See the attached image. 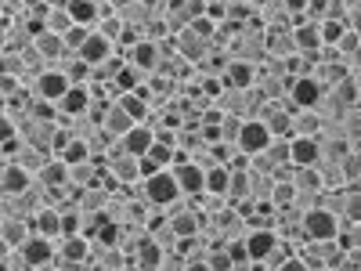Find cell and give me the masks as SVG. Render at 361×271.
Masks as SVG:
<instances>
[{
    "label": "cell",
    "instance_id": "44dd1931",
    "mask_svg": "<svg viewBox=\"0 0 361 271\" xmlns=\"http://www.w3.org/2000/svg\"><path fill=\"white\" fill-rule=\"evenodd\" d=\"M116 102H119V105H123V109L130 112V119H134V124H148V119H152V112H156V109L148 105L141 95H119Z\"/></svg>",
    "mask_w": 361,
    "mask_h": 271
},
{
    "label": "cell",
    "instance_id": "83f0119b",
    "mask_svg": "<svg viewBox=\"0 0 361 271\" xmlns=\"http://www.w3.org/2000/svg\"><path fill=\"white\" fill-rule=\"evenodd\" d=\"M90 33H94V29H83V25H73L69 33H66V47H69L73 54H80V51H83V44L90 40Z\"/></svg>",
    "mask_w": 361,
    "mask_h": 271
},
{
    "label": "cell",
    "instance_id": "5b68a950",
    "mask_svg": "<svg viewBox=\"0 0 361 271\" xmlns=\"http://www.w3.org/2000/svg\"><path fill=\"white\" fill-rule=\"evenodd\" d=\"M325 95H329V90H325L314 76H300V80H293V87H289V98H293V105H296L300 112H314Z\"/></svg>",
    "mask_w": 361,
    "mask_h": 271
},
{
    "label": "cell",
    "instance_id": "f1b7e54d",
    "mask_svg": "<svg viewBox=\"0 0 361 271\" xmlns=\"http://www.w3.org/2000/svg\"><path fill=\"white\" fill-rule=\"evenodd\" d=\"M279 271H311V267H307V260L300 257V253H293V257H289V260H286Z\"/></svg>",
    "mask_w": 361,
    "mask_h": 271
},
{
    "label": "cell",
    "instance_id": "603a6c76",
    "mask_svg": "<svg viewBox=\"0 0 361 271\" xmlns=\"http://www.w3.org/2000/svg\"><path fill=\"white\" fill-rule=\"evenodd\" d=\"M11 163H18L22 170H29V174L37 177V174H40V170L51 163V156H47V152H40V148H29V145H25V148H22V152H18Z\"/></svg>",
    "mask_w": 361,
    "mask_h": 271
},
{
    "label": "cell",
    "instance_id": "8fae6325",
    "mask_svg": "<svg viewBox=\"0 0 361 271\" xmlns=\"http://www.w3.org/2000/svg\"><path fill=\"white\" fill-rule=\"evenodd\" d=\"M116 54H123V51H116V44H109V40L98 33V29L90 33V40H87V44H83V51H80V58H83V62H87L90 69L105 66L109 58H116Z\"/></svg>",
    "mask_w": 361,
    "mask_h": 271
},
{
    "label": "cell",
    "instance_id": "52a82bcc",
    "mask_svg": "<svg viewBox=\"0 0 361 271\" xmlns=\"http://www.w3.org/2000/svg\"><path fill=\"white\" fill-rule=\"evenodd\" d=\"M33 185H37V177L29 174V170H22L18 163H4V167H0V192H4L8 199L25 195Z\"/></svg>",
    "mask_w": 361,
    "mask_h": 271
},
{
    "label": "cell",
    "instance_id": "ba28073f",
    "mask_svg": "<svg viewBox=\"0 0 361 271\" xmlns=\"http://www.w3.org/2000/svg\"><path fill=\"white\" fill-rule=\"evenodd\" d=\"M33 235H37V231H33V221L0 217V243H4V250H22Z\"/></svg>",
    "mask_w": 361,
    "mask_h": 271
},
{
    "label": "cell",
    "instance_id": "277c9868",
    "mask_svg": "<svg viewBox=\"0 0 361 271\" xmlns=\"http://www.w3.org/2000/svg\"><path fill=\"white\" fill-rule=\"evenodd\" d=\"M279 246H282V235L275 228H250V235H246V253L253 264H267Z\"/></svg>",
    "mask_w": 361,
    "mask_h": 271
},
{
    "label": "cell",
    "instance_id": "cb8c5ba5",
    "mask_svg": "<svg viewBox=\"0 0 361 271\" xmlns=\"http://www.w3.org/2000/svg\"><path fill=\"white\" fill-rule=\"evenodd\" d=\"M231 188V167H209L206 170V192L209 195H228Z\"/></svg>",
    "mask_w": 361,
    "mask_h": 271
},
{
    "label": "cell",
    "instance_id": "7c38bea8",
    "mask_svg": "<svg viewBox=\"0 0 361 271\" xmlns=\"http://www.w3.org/2000/svg\"><path fill=\"white\" fill-rule=\"evenodd\" d=\"M134 127H137V124L130 119V112H127L123 105H119V102H112V105H109V112H105V119H102V131H105L112 141H123Z\"/></svg>",
    "mask_w": 361,
    "mask_h": 271
},
{
    "label": "cell",
    "instance_id": "4dcf8cb0",
    "mask_svg": "<svg viewBox=\"0 0 361 271\" xmlns=\"http://www.w3.org/2000/svg\"><path fill=\"white\" fill-rule=\"evenodd\" d=\"M253 267H257V271H271V267H264V264H253Z\"/></svg>",
    "mask_w": 361,
    "mask_h": 271
},
{
    "label": "cell",
    "instance_id": "7402d4cb",
    "mask_svg": "<svg viewBox=\"0 0 361 271\" xmlns=\"http://www.w3.org/2000/svg\"><path fill=\"white\" fill-rule=\"evenodd\" d=\"M271 163H275L279 170H286V167H293V138H275L267 145V152H264Z\"/></svg>",
    "mask_w": 361,
    "mask_h": 271
},
{
    "label": "cell",
    "instance_id": "30bf717a",
    "mask_svg": "<svg viewBox=\"0 0 361 271\" xmlns=\"http://www.w3.org/2000/svg\"><path fill=\"white\" fill-rule=\"evenodd\" d=\"M127 62L137 66V69L148 73V76H156V69H159V62H163V47H159L156 40H141V44H134V47L127 51Z\"/></svg>",
    "mask_w": 361,
    "mask_h": 271
},
{
    "label": "cell",
    "instance_id": "8992f818",
    "mask_svg": "<svg viewBox=\"0 0 361 271\" xmlns=\"http://www.w3.org/2000/svg\"><path fill=\"white\" fill-rule=\"evenodd\" d=\"M73 90V83L58 73V69H47L44 76H37V83H33V98H40V102H47V105H62V98Z\"/></svg>",
    "mask_w": 361,
    "mask_h": 271
},
{
    "label": "cell",
    "instance_id": "5bb4252c",
    "mask_svg": "<svg viewBox=\"0 0 361 271\" xmlns=\"http://www.w3.org/2000/svg\"><path fill=\"white\" fill-rule=\"evenodd\" d=\"M322 163V141L318 138H293V167L307 170Z\"/></svg>",
    "mask_w": 361,
    "mask_h": 271
},
{
    "label": "cell",
    "instance_id": "6da1fadb",
    "mask_svg": "<svg viewBox=\"0 0 361 271\" xmlns=\"http://www.w3.org/2000/svg\"><path fill=\"white\" fill-rule=\"evenodd\" d=\"M134 195H137V199H145L148 206H156V210H170V206H177L180 199H185L170 170H159L156 177H145L141 185L134 188Z\"/></svg>",
    "mask_w": 361,
    "mask_h": 271
},
{
    "label": "cell",
    "instance_id": "484cf974",
    "mask_svg": "<svg viewBox=\"0 0 361 271\" xmlns=\"http://www.w3.org/2000/svg\"><path fill=\"white\" fill-rule=\"evenodd\" d=\"M340 246H343V253H350V250L361 253V224L343 221V228H340Z\"/></svg>",
    "mask_w": 361,
    "mask_h": 271
},
{
    "label": "cell",
    "instance_id": "ffe728a7",
    "mask_svg": "<svg viewBox=\"0 0 361 271\" xmlns=\"http://www.w3.org/2000/svg\"><path fill=\"white\" fill-rule=\"evenodd\" d=\"M69 15H73V22L83 25V29H98V22H102L98 4H90V0H76V4H69Z\"/></svg>",
    "mask_w": 361,
    "mask_h": 271
},
{
    "label": "cell",
    "instance_id": "9c48e42d",
    "mask_svg": "<svg viewBox=\"0 0 361 271\" xmlns=\"http://www.w3.org/2000/svg\"><path fill=\"white\" fill-rule=\"evenodd\" d=\"M271 141H275V138H271V131L260 124V119H246L243 138H238V152L260 156V152H267V145H271Z\"/></svg>",
    "mask_w": 361,
    "mask_h": 271
},
{
    "label": "cell",
    "instance_id": "e0dca14e",
    "mask_svg": "<svg viewBox=\"0 0 361 271\" xmlns=\"http://www.w3.org/2000/svg\"><path fill=\"white\" fill-rule=\"evenodd\" d=\"M293 54H300L293 29H267V58H293Z\"/></svg>",
    "mask_w": 361,
    "mask_h": 271
},
{
    "label": "cell",
    "instance_id": "4316f807",
    "mask_svg": "<svg viewBox=\"0 0 361 271\" xmlns=\"http://www.w3.org/2000/svg\"><path fill=\"white\" fill-rule=\"evenodd\" d=\"M347 195V206H343V221L350 224H361V188H343Z\"/></svg>",
    "mask_w": 361,
    "mask_h": 271
},
{
    "label": "cell",
    "instance_id": "9a60e30c",
    "mask_svg": "<svg viewBox=\"0 0 361 271\" xmlns=\"http://www.w3.org/2000/svg\"><path fill=\"white\" fill-rule=\"evenodd\" d=\"M112 199H116V195H112L105 185H94V188L80 192V206H83V214H90V217H105L109 206H112Z\"/></svg>",
    "mask_w": 361,
    "mask_h": 271
},
{
    "label": "cell",
    "instance_id": "d6986e66",
    "mask_svg": "<svg viewBox=\"0 0 361 271\" xmlns=\"http://www.w3.org/2000/svg\"><path fill=\"white\" fill-rule=\"evenodd\" d=\"M73 25H76V22H73V15H69V4H51V15H47V22H44V29H47V33L66 37Z\"/></svg>",
    "mask_w": 361,
    "mask_h": 271
},
{
    "label": "cell",
    "instance_id": "f546056e",
    "mask_svg": "<svg viewBox=\"0 0 361 271\" xmlns=\"http://www.w3.org/2000/svg\"><path fill=\"white\" fill-rule=\"evenodd\" d=\"M185 271H209V264H206V257H202V260H188Z\"/></svg>",
    "mask_w": 361,
    "mask_h": 271
},
{
    "label": "cell",
    "instance_id": "ac0fdd59",
    "mask_svg": "<svg viewBox=\"0 0 361 271\" xmlns=\"http://www.w3.org/2000/svg\"><path fill=\"white\" fill-rule=\"evenodd\" d=\"M37 181H40L44 188H51V192L69 188V163H66V159H51V163L37 174Z\"/></svg>",
    "mask_w": 361,
    "mask_h": 271
},
{
    "label": "cell",
    "instance_id": "1f68e13d",
    "mask_svg": "<svg viewBox=\"0 0 361 271\" xmlns=\"http://www.w3.org/2000/svg\"><path fill=\"white\" fill-rule=\"evenodd\" d=\"M354 152H361V141H357V145H354Z\"/></svg>",
    "mask_w": 361,
    "mask_h": 271
},
{
    "label": "cell",
    "instance_id": "2e32d148",
    "mask_svg": "<svg viewBox=\"0 0 361 271\" xmlns=\"http://www.w3.org/2000/svg\"><path fill=\"white\" fill-rule=\"evenodd\" d=\"M123 148H127V152L130 156H137V159H145L148 152H152V148H156V131L152 127H148V124H137L127 138H123Z\"/></svg>",
    "mask_w": 361,
    "mask_h": 271
},
{
    "label": "cell",
    "instance_id": "3957f363",
    "mask_svg": "<svg viewBox=\"0 0 361 271\" xmlns=\"http://www.w3.org/2000/svg\"><path fill=\"white\" fill-rule=\"evenodd\" d=\"M340 228H343V217L329 214V210H311L304 214V231H307V243H325V239H340Z\"/></svg>",
    "mask_w": 361,
    "mask_h": 271
},
{
    "label": "cell",
    "instance_id": "7a4b0ae2",
    "mask_svg": "<svg viewBox=\"0 0 361 271\" xmlns=\"http://www.w3.org/2000/svg\"><path fill=\"white\" fill-rule=\"evenodd\" d=\"M170 174H173L180 195H185L188 203H192V199H199V195H206V170H202V167H195L192 159H177Z\"/></svg>",
    "mask_w": 361,
    "mask_h": 271
},
{
    "label": "cell",
    "instance_id": "d4e9b609",
    "mask_svg": "<svg viewBox=\"0 0 361 271\" xmlns=\"http://www.w3.org/2000/svg\"><path fill=\"white\" fill-rule=\"evenodd\" d=\"M206 264H209V271H231L235 267V257H231L228 246H214V250L206 253Z\"/></svg>",
    "mask_w": 361,
    "mask_h": 271
},
{
    "label": "cell",
    "instance_id": "4fadbf2b",
    "mask_svg": "<svg viewBox=\"0 0 361 271\" xmlns=\"http://www.w3.org/2000/svg\"><path fill=\"white\" fill-rule=\"evenodd\" d=\"M33 231L40 235V239H47V243H62L66 239V231H62V214H58L54 206H47V210H40V214L33 217Z\"/></svg>",
    "mask_w": 361,
    "mask_h": 271
}]
</instances>
